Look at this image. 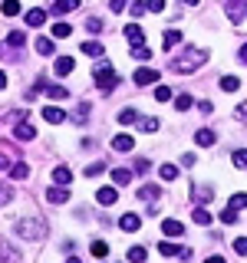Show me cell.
<instances>
[{"mask_svg":"<svg viewBox=\"0 0 247 263\" xmlns=\"http://www.w3.org/2000/svg\"><path fill=\"white\" fill-rule=\"evenodd\" d=\"M204 63H208V53L198 49V46H188L181 56L171 60V69H175V72H195V69H201Z\"/></svg>","mask_w":247,"mask_h":263,"instance_id":"obj_1","label":"cell"},{"mask_svg":"<svg viewBox=\"0 0 247 263\" xmlns=\"http://www.w3.org/2000/svg\"><path fill=\"white\" fill-rule=\"evenodd\" d=\"M16 234L27 237V240H43L46 237V220L43 217H23V220H16Z\"/></svg>","mask_w":247,"mask_h":263,"instance_id":"obj_2","label":"cell"},{"mask_svg":"<svg viewBox=\"0 0 247 263\" xmlns=\"http://www.w3.org/2000/svg\"><path fill=\"white\" fill-rule=\"evenodd\" d=\"M93 76H96V86L102 89V92H112V89L119 86V76H115V72H112V66L105 63V60L96 66V72H93Z\"/></svg>","mask_w":247,"mask_h":263,"instance_id":"obj_3","label":"cell"},{"mask_svg":"<svg viewBox=\"0 0 247 263\" xmlns=\"http://www.w3.org/2000/svg\"><path fill=\"white\" fill-rule=\"evenodd\" d=\"M20 250L10 243V240H0V263H20Z\"/></svg>","mask_w":247,"mask_h":263,"instance_id":"obj_4","label":"cell"},{"mask_svg":"<svg viewBox=\"0 0 247 263\" xmlns=\"http://www.w3.org/2000/svg\"><path fill=\"white\" fill-rule=\"evenodd\" d=\"M162 234L165 237H185V224L175 217H168V220H162Z\"/></svg>","mask_w":247,"mask_h":263,"instance_id":"obj_5","label":"cell"},{"mask_svg":"<svg viewBox=\"0 0 247 263\" xmlns=\"http://www.w3.org/2000/svg\"><path fill=\"white\" fill-rule=\"evenodd\" d=\"M191 197H195L198 204H211L214 187H211V184H195V187H191Z\"/></svg>","mask_w":247,"mask_h":263,"instance_id":"obj_6","label":"cell"},{"mask_svg":"<svg viewBox=\"0 0 247 263\" xmlns=\"http://www.w3.org/2000/svg\"><path fill=\"white\" fill-rule=\"evenodd\" d=\"M132 79H135V86H152V82L158 79V72L148 69V66H142V69H135V76H132Z\"/></svg>","mask_w":247,"mask_h":263,"instance_id":"obj_7","label":"cell"},{"mask_svg":"<svg viewBox=\"0 0 247 263\" xmlns=\"http://www.w3.org/2000/svg\"><path fill=\"white\" fill-rule=\"evenodd\" d=\"M158 253L162 257H191V250H185V247H175V243H158Z\"/></svg>","mask_w":247,"mask_h":263,"instance_id":"obj_8","label":"cell"},{"mask_svg":"<svg viewBox=\"0 0 247 263\" xmlns=\"http://www.w3.org/2000/svg\"><path fill=\"white\" fill-rule=\"evenodd\" d=\"M33 135H37V128H33L30 122H16L13 138H20V142H33Z\"/></svg>","mask_w":247,"mask_h":263,"instance_id":"obj_9","label":"cell"},{"mask_svg":"<svg viewBox=\"0 0 247 263\" xmlns=\"http://www.w3.org/2000/svg\"><path fill=\"white\" fill-rule=\"evenodd\" d=\"M46 201L49 204H66V201H69V187H49V191H46Z\"/></svg>","mask_w":247,"mask_h":263,"instance_id":"obj_10","label":"cell"},{"mask_svg":"<svg viewBox=\"0 0 247 263\" xmlns=\"http://www.w3.org/2000/svg\"><path fill=\"white\" fill-rule=\"evenodd\" d=\"M119 227L126 230V234H135V230L142 227V217H138V214H126V217L119 220Z\"/></svg>","mask_w":247,"mask_h":263,"instance_id":"obj_11","label":"cell"},{"mask_svg":"<svg viewBox=\"0 0 247 263\" xmlns=\"http://www.w3.org/2000/svg\"><path fill=\"white\" fill-rule=\"evenodd\" d=\"M126 40L132 43V49H135V46H145V43H142V27H138V23L126 27Z\"/></svg>","mask_w":247,"mask_h":263,"instance_id":"obj_12","label":"cell"},{"mask_svg":"<svg viewBox=\"0 0 247 263\" xmlns=\"http://www.w3.org/2000/svg\"><path fill=\"white\" fill-rule=\"evenodd\" d=\"M112 148H115V152H132V148H135V138H132V135H115Z\"/></svg>","mask_w":247,"mask_h":263,"instance_id":"obj_13","label":"cell"},{"mask_svg":"<svg viewBox=\"0 0 247 263\" xmlns=\"http://www.w3.org/2000/svg\"><path fill=\"white\" fill-rule=\"evenodd\" d=\"M23 20H27V27H43L46 23V10H27V16H23Z\"/></svg>","mask_w":247,"mask_h":263,"instance_id":"obj_14","label":"cell"},{"mask_svg":"<svg viewBox=\"0 0 247 263\" xmlns=\"http://www.w3.org/2000/svg\"><path fill=\"white\" fill-rule=\"evenodd\" d=\"M73 66H76V60H73V56H60V60H56V76H69Z\"/></svg>","mask_w":247,"mask_h":263,"instance_id":"obj_15","label":"cell"},{"mask_svg":"<svg viewBox=\"0 0 247 263\" xmlns=\"http://www.w3.org/2000/svg\"><path fill=\"white\" fill-rule=\"evenodd\" d=\"M195 142L201 145V148H211L214 142H218V135H214L211 128H201V132H198V135H195Z\"/></svg>","mask_w":247,"mask_h":263,"instance_id":"obj_16","label":"cell"},{"mask_svg":"<svg viewBox=\"0 0 247 263\" xmlns=\"http://www.w3.org/2000/svg\"><path fill=\"white\" fill-rule=\"evenodd\" d=\"M69 181H73V171H69V168H63V164H60V168L53 171V184L66 187V184H69Z\"/></svg>","mask_w":247,"mask_h":263,"instance_id":"obj_17","label":"cell"},{"mask_svg":"<svg viewBox=\"0 0 247 263\" xmlns=\"http://www.w3.org/2000/svg\"><path fill=\"white\" fill-rule=\"evenodd\" d=\"M178 43H181V30H165L162 46H165V49H171V46H178Z\"/></svg>","mask_w":247,"mask_h":263,"instance_id":"obj_18","label":"cell"},{"mask_svg":"<svg viewBox=\"0 0 247 263\" xmlns=\"http://www.w3.org/2000/svg\"><path fill=\"white\" fill-rule=\"evenodd\" d=\"M76 7H79V0H53V13H69Z\"/></svg>","mask_w":247,"mask_h":263,"instance_id":"obj_19","label":"cell"},{"mask_svg":"<svg viewBox=\"0 0 247 263\" xmlns=\"http://www.w3.org/2000/svg\"><path fill=\"white\" fill-rule=\"evenodd\" d=\"M43 119L56 125V122H63V119H66V112H63V109H56V105H46V109H43Z\"/></svg>","mask_w":247,"mask_h":263,"instance_id":"obj_20","label":"cell"},{"mask_svg":"<svg viewBox=\"0 0 247 263\" xmlns=\"http://www.w3.org/2000/svg\"><path fill=\"white\" fill-rule=\"evenodd\" d=\"M191 217H195V224H198V227H208L211 220H214V217H211V211H204V208H195Z\"/></svg>","mask_w":247,"mask_h":263,"instance_id":"obj_21","label":"cell"},{"mask_svg":"<svg viewBox=\"0 0 247 263\" xmlns=\"http://www.w3.org/2000/svg\"><path fill=\"white\" fill-rule=\"evenodd\" d=\"M37 53H40V56H49V53H56L53 40H49V36H40V40H37Z\"/></svg>","mask_w":247,"mask_h":263,"instance_id":"obj_22","label":"cell"},{"mask_svg":"<svg viewBox=\"0 0 247 263\" xmlns=\"http://www.w3.org/2000/svg\"><path fill=\"white\" fill-rule=\"evenodd\" d=\"M96 201L99 204H115V187H99V191H96Z\"/></svg>","mask_w":247,"mask_h":263,"instance_id":"obj_23","label":"cell"},{"mask_svg":"<svg viewBox=\"0 0 247 263\" xmlns=\"http://www.w3.org/2000/svg\"><path fill=\"white\" fill-rule=\"evenodd\" d=\"M0 13H4V16H16V13H20V0H4V4H0Z\"/></svg>","mask_w":247,"mask_h":263,"instance_id":"obj_24","label":"cell"},{"mask_svg":"<svg viewBox=\"0 0 247 263\" xmlns=\"http://www.w3.org/2000/svg\"><path fill=\"white\" fill-rule=\"evenodd\" d=\"M221 89H224V92H237V89H241V79L237 76H221Z\"/></svg>","mask_w":247,"mask_h":263,"instance_id":"obj_25","label":"cell"},{"mask_svg":"<svg viewBox=\"0 0 247 263\" xmlns=\"http://www.w3.org/2000/svg\"><path fill=\"white\" fill-rule=\"evenodd\" d=\"M69 33H73V27H69V23H66V20L53 23V36H56V40H66V36H69Z\"/></svg>","mask_w":247,"mask_h":263,"instance_id":"obj_26","label":"cell"},{"mask_svg":"<svg viewBox=\"0 0 247 263\" xmlns=\"http://www.w3.org/2000/svg\"><path fill=\"white\" fill-rule=\"evenodd\" d=\"M138 197H142V201H158V187H155V184L138 187Z\"/></svg>","mask_w":247,"mask_h":263,"instance_id":"obj_27","label":"cell"},{"mask_svg":"<svg viewBox=\"0 0 247 263\" xmlns=\"http://www.w3.org/2000/svg\"><path fill=\"white\" fill-rule=\"evenodd\" d=\"M191 105H195V99H191V96H188V92H181V96H175V109H178V112H185V109H191Z\"/></svg>","mask_w":247,"mask_h":263,"instance_id":"obj_28","label":"cell"},{"mask_svg":"<svg viewBox=\"0 0 247 263\" xmlns=\"http://www.w3.org/2000/svg\"><path fill=\"white\" fill-rule=\"evenodd\" d=\"M23 43H27V36H23V30H10V36H7V46H23Z\"/></svg>","mask_w":247,"mask_h":263,"instance_id":"obj_29","label":"cell"},{"mask_svg":"<svg viewBox=\"0 0 247 263\" xmlns=\"http://www.w3.org/2000/svg\"><path fill=\"white\" fill-rule=\"evenodd\" d=\"M79 49H82V53H86V56H93V60H96V56H99V53H102V46H99V43H96V40H86V43H82Z\"/></svg>","mask_w":247,"mask_h":263,"instance_id":"obj_30","label":"cell"},{"mask_svg":"<svg viewBox=\"0 0 247 263\" xmlns=\"http://www.w3.org/2000/svg\"><path fill=\"white\" fill-rule=\"evenodd\" d=\"M112 181H115V184H129V181H132V171L129 168H115L112 171Z\"/></svg>","mask_w":247,"mask_h":263,"instance_id":"obj_31","label":"cell"},{"mask_svg":"<svg viewBox=\"0 0 247 263\" xmlns=\"http://www.w3.org/2000/svg\"><path fill=\"white\" fill-rule=\"evenodd\" d=\"M138 128L148 132V135H155V132H158V119H138Z\"/></svg>","mask_w":247,"mask_h":263,"instance_id":"obj_32","label":"cell"},{"mask_svg":"<svg viewBox=\"0 0 247 263\" xmlns=\"http://www.w3.org/2000/svg\"><path fill=\"white\" fill-rule=\"evenodd\" d=\"M158 175H162V181H175L178 178V168H175V164H162Z\"/></svg>","mask_w":247,"mask_h":263,"instance_id":"obj_33","label":"cell"},{"mask_svg":"<svg viewBox=\"0 0 247 263\" xmlns=\"http://www.w3.org/2000/svg\"><path fill=\"white\" fill-rule=\"evenodd\" d=\"M89 250H93V257L102 260L105 253H109V243H105V240H93V247H89Z\"/></svg>","mask_w":247,"mask_h":263,"instance_id":"obj_34","label":"cell"},{"mask_svg":"<svg viewBox=\"0 0 247 263\" xmlns=\"http://www.w3.org/2000/svg\"><path fill=\"white\" fill-rule=\"evenodd\" d=\"M119 122H122V125H132V122H138V112L135 109H122L119 112Z\"/></svg>","mask_w":247,"mask_h":263,"instance_id":"obj_35","label":"cell"},{"mask_svg":"<svg viewBox=\"0 0 247 263\" xmlns=\"http://www.w3.org/2000/svg\"><path fill=\"white\" fill-rule=\"evenodd\" d=\"M10 175H13L16 181H23V178H27V175H30V168H27V164H23V161H16V164H13V168H10Z\"/></svg>","mask_w":247,"mask_h":263,"instance_id":"obj_36","label":"cell"},{"mask_svg":"<svg viewBox=\"0 0 247 263\" xmlns=\"http://www.w3.org/2000/svg\"><path fill=\"white\" fill-rule=\"evenodd\" d=\"M145 257H148L145 247H132V250H129V260H132V263H145Z\"/></svg>","mask_w":247,"mask_h":263,"instance_id":"obj_37","label":"cell"},{"mask_svg":"<svg viewBox=\"0 0 247 263\" xmlns=\"http://www.w3.org/2000/svg\"><path fill=\"white\" fill-rule=\"evenodd\" d=\"M227 208H231V211H241V208H247V194H234Z\"/></svg>","mask_w":247,"mask_h":263,"instance_id":"obj_38","label":"cell"},{"mask_svg":"<svg viewBox=\"0 0 247 263\" xmlns=\"http://www.w3.org/2000/svg\"><path fill=\"white\" fill-rule=\"evenodd\" d=\"M231 158H234V164H237V168H247V148H237V152L231 155Z\"/></svg>","mask_w":247,"mask_h":263,"instance_id":"obj_39","label":"cell"},{"mask_svg":"<svg viewBox=\"0 0 247 263\" xmlns=\"http://www.w3.org/2000/svg\"><path fill=\"white\" fill-rule=\"evenodd\" d=\"M102 171H105V164H102V161H93V164H86V175H89V178L102 175Z\"/></svg>","mask_w":247,"mask_h":263,"instance_id":"obj_40","label":"cell"},{"mask_svg":"<svg viewBox=\"0 0 247 263\" xmlns=\"http://www.w3.org/2000/svg\"><path fill=\"white\" fill-rule=\"evenodd\" d=\"M155 99H158V102H168V99H171V89L168 86H155Z\"/></svg>","mask_w":247,"mask_h":263,"instance_id":"obj_41","label":"cell"},{"mask_svg":"<svg viewBox=\"0 0 247 263\" xmlns=\"http://www.w3.org/2000/svg\"><path fill=\"white\" fill-rule=\"evenodd\" d=\"M46 96H49V99H66L69 92H66L63 86H49V89H46Z\"/></svg>","mask_w":247,"mask_h":263,"instance_id":"obj_42","label":"cell"},{"mask_svg":"<svg viewBox=\"0 0 247 263\" xmlns=\"http://www.w3.org/2000/svg\"><path fill=\"white\" fill-rule=\"evenodd\" d=\"M145 7H148V13H162L165 10V0H145Z\"/></svg>","mask_w":247,"mask_h":263,"instance_id":"obj_43","label":"cell"},{"mask_svg":"<svg viewBox=\"0 0 247 263\" xmlns=\"http://www.w3.org/2000/svg\"><path fill=\"white\" fill-rule=\"evenodd\" d=\"M10 197H13V191L7 184H0V208H4V204H10Z\"/></svg>","mask_w":247,"mask_h":263,"instance_id":"obj_44","label":"cell"},{"mask_svg":"<svg viewBox=\"0 0 247 263\" xmlns=\"http://www.w3.org/2000/svg\"><path fill=\"white\" fill-rule=\"evenodd\" d=\"M132 56H135V60H148L152 49H148V46H135V49H132Z\"/></svg>","mask_w":247,"mask_h":263,"instance_id":"obj_45","label":"cell"},{"mask_svg":"<svg viewBox=\"0 0 247 263\" xmlns=\"http://www.w3.org/2000/svg\"><path fill=\"white\" fill-rule=\"evenodd\" d=\"M195 161H198L195 152H185V155H181V164H185V168H195Z\"/></svg>","mask_w":247,"mask_h":263,"instance_id":"obj_46","label":"cell"},{"mask_svg":"<svg viewBox=\"0 0 247 263\" xmlns=\"http://www.w3.org/2000/svg\"><path fill=\"white\" fill-rule=\"evenodd\" d=\"M86 30L89 33H102V23H99L96 16H89V20H86Z\"/></svg>","mask_w":247,"mask_h":263,"instance_id":"obj_47","label":"cell"},{"mask_svg":"<svg viewBox=\"0 0 247 263\" xmlns=\"http://www.w3.org/2000/svg\"><path fill=\"white\" fill-rule=\"evenodd\" d=\"M234 250L241 253V257H247V237H237V240H234Z\"/></svg>","mask_w":247,"mask_h":263,"instance_id":"obj_48","label":"cell"},{"mask_svg":"<svg viewBox=\"0 0 247 263\" xmlns=\"http://www.w3.org/2000/svg\"><path fill=\"white\" fill-rule=\"evenodd\" d=\"M126 4H129V0H109V10L112 13H122V10H126Z\"/></svg>","mask_w":247,"mask_h":263,"instance_id":"obj_49","label":"cell"},{"mask_svg":"<svg viewBox=\"0 0 247 263\" xmlns=\"http://www.w3.org/2000/svg\"><path fill=\"white\" fill-rule=\"evenodd\" d=\"M145 10H148V7L142 4V0H132V13H135V16H142Z\"/></svg>","mask_w":247,"mask_h":263,"instance_id":"obj_50","label":"cell"},{"mask_svg":"<svg viewBox=\"0 0 247 263\" xmlns=\"http://www.w3.org/2000/svg\"><path fill=\"white\" fill-rule=\"evenodd\" d=\"M221 220H224V224H234V220H237V211H224V214H221Z\"/></svg>","mask_w":247,"mask_h":263,"instance_id":"obj_51","label":"cell"},{"mask_svg":"<svg viewBox=\"0 0 247 263\" xmlns=\"http://www.w3.org/2000/svg\"><path fill=\"white\" fill-rule=\"evenodd\" d=\"M7 168H13V164H10V155L0 152V171H7Z\"/></svg>","mask_w":247,"mask_h":263,"instance_id":"obj_52","label":"cell"},{"mask_svg":"<svg viewBox=\"0 0 247 263\" xmlns=\"http://www.w3.org/2000/svg\"><path fill=\"white\" fill-rule=\"evenodd\" d=\"M148 168H152V161H148V158H138L135 161V171H148Z\"/></svg>","mask_w":247,"mask_h":263,"instance_id":"obj_53","label":"cell"},{"mask_svg":"<svg viewBox=\"0 0 247 263\" xmlns=\"http://www.w3.org/2000/svg\"><path fill=\"white\" fill-rule=\"evenodd\" d=\"M237 119H244V122H247V99H244L241 105H237Z\"/></svg>","mask_w":247,"mask_h":263,"instance_id":"obj_54","label":"cell"},{"mask_svg":"<svg viewBox=\"0 0 247 263\" xmlns=\"http://www.w3.org/2000/svg\"><path fill=\"white\" fill-rule=\"evenodd\" d=\"M198 109H201V112H204V115H211V109H214V105H211V102H208V99H204V102H198Z\"/></svg>","mask_w":247,"mask_h":263,"instance_id":"obj_55","label":"cell"},{"mask_svg":"<svg viewBox=\"0 0 247 263\" xmlns=\"http://www.w3.org/2000/svg\"><path fill=\"white\" fill-rule=\"evenodd\" d=\"M0 89H7V72L0 69Z\"/></svg>","mask_w":247,"mask_h":263,"instance_id":"obj_56","label":"cell"},{"mask_svg":"<svg viewBox=\"0 0 247 263\" xmlns=\"http://www.w3.org/2000/svg\"><path fill=\"white\" fill-rule=\"evenodd\" d=\"M204 263H224V257H208Z\"/></svg>","mask_w":247,"mask_h":263,"instance_id":"obj_57","label":"cell"},{"mask_svg":"<svg viewBox=\"0 0 247 263\" xmlns=\"http://www.w3.org/2000/svg\"><path fill=\"white\" fill-rule=\"evenodd\" d=\"M241 63H247V43L241 46Z\"/></svg>","mask_w":247,"mask_h":263,"instance_id":"obj_58","label":"cell"},{"mask_svg":"<svg viewBox=\"0 0 247 263\" xmlns=\"http://www.w3.org/2000/svg\"><path fill=\"white\" fill-rule=\"evenodd\" d=\"M181 4H188V7H195V4H201V0H181Z\"/></svg>","mask_w":247,"mask_h":263,"instance_id":"obj_59","label":"cell"},{"mask_svg":"<svg viewBox=\"0 0 247 263\" xmlns=\"http://www.w3.org/2000/svg\"><path fill=\"white\" fill-rule=\"evenodd\" d=\"M66 263H79V257H69V260H66Z\"/></svg>","mask_w":247,"mask_h":263,"instance_id":"obj_60","label":"cell"}]
</instances>
